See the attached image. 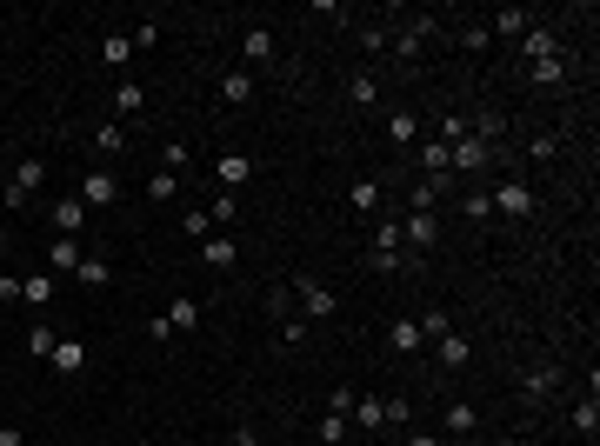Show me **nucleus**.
<instances>
[{"label": "nucleus", "mask_w": 600, "mask_h": 446, "mask_svg": "<svg viewBox=\"0 0 600 446\" xmlns=\"http://www.w3.org/2000/svg\"><path fill=\"white\" fill-rule=\"evenodd\" d=\"M487 207L507 214V220H527V214H534V187H527V180H501V187L487 194Z\"/></svg>", "instance_id": "f257e3e1"}, {"label": "nucleus", "mask_w": 600, "mask_h": 446, "mask_svg": "<svg viewBox=\"0 0 600 446\" xmlns=\"http://www.w3.org/2000/svg\"><path fill=\"white\" fill-rule=\"evenodd\" d=\"M120 200V180L107 167H94V174H80V207H114Z\"/></svg>", "instance_id": "f03ea898"}, {"label": "nucleus", "mask_w": 600, "mask_h": 446, "mask_svg": "<svg viewBox=\"0 0 600 446\" xmlns=\"http://www.w3.org/2000/svg\"><path fill=\"white\" fill-rule=\"evenodd\" d=\"M494 160V153H487V141H474V133H467V141H454L448 147V167H454V174H480V167H487Z\"/></svg>", "instance_id": "7ed1b4c3"}, {"label": "nucleus", "mask_w": 600, "mask_h": 446, "mask_svg": "<svg viewBox=\"0 0 600 446\" xmlns=\"http://www.w3.org/2000/svg\"><path fill=\"white\" fill-rule=\"evenodd\" d=\"M401 240H407V247H414V253H427V247H434V240H440V220L427 214V207H414V214H407V227H401Z\"/></svg>", "instance_id": "20e7f679"}, {"label": "nucleus", "mask_w": 600, "mask_h": 446, "mask_svg": "<svg viewBox=\"0 0 600 446\" xmlns=\"http://www.w3.org/2000/svg\"><path fill=\"white\" fill-rule=\"evenodd\" d=\"M214 180H220V194H234V187L254 180V160H247V153H220V160H214Z\"/></svg>", "instance_id": "39448f33"}, {"label": "nucleus", "mask_w": 600, "mask_h": 446, "mask_svg": "<svg viewBox=\"0 0 600 446\" xmlns=\"http://www.w3.org/2000/svg\"><path fill=\"white\" fill-rule=\"evenodd\" d=\"M54 294H60L54 273H27V280H21V300L33 306V314H47V306H54Z\"/></svg>", "instance_id": "423d86ee"}, {"label": "nucleus", "mask_w": 600, "mask_h": 446, "mask_svg": "<svg viewBox=\"0 0 600 446\" xmlns=\"http://www.w3.org/2000/svg\"><path fill=\"white\" fill-rule=\"evenodd\" d=\"M294 287H300V314H307V320H328V314H334V294H328L320 280H294Z\"/></svg>", "instance_id": "0eeeda50"}, {"label": "nucleus", "mask_w": 600, "mask_h": 446, "mask_svg": "<svg viewBox=\"0 0 600 446\" xmlns=\"http://www.w3.org/2000/svg\"><path fill=\"white\" fill-rule=\"evenodd\" d=\"M434 33H440V21H427V14H420V21H407V33H401V41H393V47H401V60H414L420 47L434 41Z\"/></svg>", "instance_id": "6e6552de"}, {"label": "nucleus", "mask_w": 600, "mask_h": 446, "mask_svg": "<svg viewBox=\"0 0 600 446\" xmlns=\"http://www.w3.org/2000/svg\"><path fill=\"white\" fill-rule=\"evenodd\" d=\"M420 174H427V180H448V174H454V167H448V141H434V133L420 141Z\"/></svg>", "instance_id": "1a4fd4ad"}, {"label": "nucleus", "mask_w": 600, "mask_h": 446, "mask_svg": "<svg viewBox=\"0 0 600 446\" xmlns=\"http://www.w3.org/2000/svg\"><path fill=\"white\" fill-rule=\"evenodd\" d=\"M200 260H208V267H220V273H227V267L240 260V247H234V240H227V233H208V240H200Z\"/></svg>", "instance_id": "9d476101"}, {"label": "nucleus", "mask_w": 600, "mask_h": 446, "mask_svg": "<svg viewBox=\"0 0 600 446\" xmlns=\"http://www.w3.org/2000/svg\"><path fill=\"white\" fill-rule=\"evenodd\" d=\"M114 114H120V120L147 114V87H141V80H120V87H114Z\"/></svg>", "instance_id": "9b49d317"}, {"label": "nucleus", "mask_w": 600, "mask_h": 446, "mask_svg": "<svg viewBox=\"0 0 600 446\" xmlns=\"http://www.w3.org/2000/svg\"><path fill=\"white\" fill-rule=\"evenodd\" d=\"M80 260H88V253H80V240H54V253H47V273H80Z\"/></svg>", "instance_id": "f8f14e48"}, {"label": "nucleus", "mask_w": 600, "mask_h": 446, "mask_svg": "<svg viewBox=\"0 0 600 446\" xmlns=\"http://www.w3.org/2000/svg\"><path fill=\"white\" fill-rule=\"evenodd\" d=\"M527 27H534V14H527V7H501V14H487V33H513V41H521Z\"/></svg>", "instance_id": "ddd939ff"}, {"label": "nucleus", "mask_w": 600, "mask_h": 446, "mask_svg": "<svg viewBox=\"0 0 600 446\" xmlns=\"http://www.w3.org/2000/svg\"><path fill=\"white\" fill-rule=\"evenodd\" d=\"M387 141H393V147H414V141H420V114H407V107L387 114Z\"/></svg>", "instance_id": "4468645a"}, {"label": "nucleus", "mask_w": 600, "mask_h": 446, "mask_svg": "<svg viewBox=\"0 0 600 446\" xmlns=\"http://www.w3.org/2000/svg\"><path fill=\"white\" fill-rule=\"evenodd\" d=\"M88 367V340H54V373H80Z\"/></svg>", "instance_id": "2eb2a0df"}, {"label": "nucleus", "mask_w": 600, "mask_h": 446, "mask_svg": "<svg viewBox=\"0 0 600 446\" xmlns=\"http://www.w3.org/2000/svg\"><path fill=\"white\" fill-rule=\"evenodd\" d=\"M54 227H60L67 240H74L80 227H88V207H80V194H74V200H54Z\"/></svg>", "instance_id": "dca6fc26"}, {"label": "nucleus", "mask_w": 600, "mask_h": 446, "mask_svg": "<svg viewBox=\"0 0 600 446\" xmlns=\"http://www.w3.org/2000/svg\"><path fill=\"white\" fill-rule=\"evenodd\" d=\"M434 353H440V367H448V373H460V367H467V360H474V347H467V340H460V333L434 340Z\"/></svg>", "instance_id": "f3484780"}, {"label": "nucleus", "mask_w": 600, "mask_h": 446, "mask_svg": "<svg viewBox=\"0 0 600 446\" xmlns=\"http://www.w3.org/2000/svg\"><path fill=\"white\" fill-rule=\"evenodd\" d=\"M521 47H527V60H547V54H560L554 27H527V33H521Z\"/></svg>", "instance_id": "a211bd4d"}, {"label": "nucleus", "mask_w": 600, "mask_h": 446, "mask_svg": "<svg viewBox=\"0 0 600 446\" xmlns=\"http://www.w3.org/2000/svg\"><path fill=\"white\" fill-rule=\"evenodd\" d=\"M387 347H393V353H420L427 340H420V327H414V320H393V327H387Z\"/></svg>", "instance_id": "6ab92c4d"}, {"label": "nucleus", "mask_w": 600, "mask_h": 446, "mask_svg": "<svg viewBox=\"0 0 600 446\" xmlns=\"http://www.w3.org/2000/svg\"><path fill=\"white\" fill-rule=\"evenodd\" d=\"M161 320H167L174 333H194V327H200V300H174V306H167Z\"/></svg>", "instance_id": "aec40b11"}, {"label": "nucleus", "mask_w": 600, "mask_h": 446, "mask_svg": "<svg viewBox=\"0 0 600 446\" xmlns=\"http://www.w3.org/2000/svg\"><path fill=\"white\" fill-rule=\"evenodd\" d=\"M220 100H227V107H247L254 100V74H220Z\"/></svg>", "instance_id": "412c9836"}, {"label": "nucleus", "mask_w": 600, "mask_h": 446, "mask_svg": "<svg viewBox=\"0 0 600 446\" xmlns=\"http://www.w3.org/2000/svg\"><path fill=\"white\" fill-rule=\"evenodd\" d=\"M554 387H560V367H534V373L521 380V393H527V400H547Z\"/></svg>", "instance_id": "4be33fe9"}, {"label": "nucleus", "mask_w": 600, "mask_h": 446, "mask_svg": "<svg viewBox=\"0 0 600 446\" xmlns=\"http://www.w3.org/2000/svg\"><path fill=\"white\" fill-rule=\"evenodd\" d=\"M347 207L354 214H374V207H381V180H354L347 187Z\"/></svg>", "instance_id": "5701e85b"}, {"label": "nucleus", "mask_w": 600, "mask_h": 446, "mask_svg": "<svg viewBox=\"0 0 600 446\" xmlns=\"http://www.w3.org/2000/svg\"><path fill=\"white\" fill-rule=\"evenodd\" d=\"M534 67V87H560V80H568V60L560 54H547V60H527Z\"/></svg>", "instance_id": "b1692460"}, {"label": "nucleus", "mask_w": 600, "mask_h": 446, "mask_svg": "<svg viewBox=\"0 0 600 446\" xmlns=\"http://www.w3.org/2000/svg\"><path fill=\"white\" fill-rule=\"evenodd\" d=\"M147 200H153V207H167V200H180V174H167V167H161V174L147 180Z\"/></svg>", "instance_id": "393cba45"}, {"label": "nucleus", "mask_w": 600, "mask_h": 446, "mask_svg": "<svg viewBox=\"0 0 600 446\" xmlns=\"http://www.w3.org/2000/svg\"><path fill=\"white\" fill-rule=\"evenodd\" d=\"M354 420L367 426V433H381V426H387V400H374V393H367V400H354Z\"/></svg>", "instance_id": "a878e982"}, {"label": "nucleus", "mask_w": 600, "mask_h": 446, "mask_svg": "<svg viewBox=\"0 0 600 446\" xmlns=\"http://www.w3.org/2000/svg\"><path fill=\"white\" fill-rule=\"evenodd\" d=\"M347 100H354V107H374V100H381V80H374V74H354V80H347Z\"/></svg>", "instance_id": "bb28decb"}, {"label": "nucleus", "mask_w": 600, "mask_h": 446, "mask_svg": "<svg viewBox=\"0 0 600 446\" xmlns=\"http://www.w3.org/2000/svg\"><path fill=\"white\" fill-rule=\"evenodd\" d=\"M448 433H454V440H474V406H467V400L448 406Z\"/></svg>", "instance_id": "cd10ccee"}, {"label": "nucleus", "mask_w": 600, "mask_h": 446, "mask_svg": "<svg viewBox=\"0 0 600 446\" xmlns=\"http://www.w3.org/2000/svg\"><path fill=\"white\" fill-rule=\"evenodd\" d=\"M208 220H214V227H234V220H240V200H234V194H214V200H208Z\"/></svg>", "instance_id": "c85d7f7f"}, {"label": "nucleus", "mask_w": 600, "mask_h": 446, "mask_svg": "<svg viewBox=\"0 0 600 446\" xmlns=\"http://www.w3.org/2000/svg\"><path fill=\"white\" fill-rule=\"evenodd\" d=\"M414 327H420V340H448V333H454V320L440 314V306H427V320H414Z\"/></svg>", "instance_id": "c756f323"}, {"label": "nucleus", "mask_w": 600, "mask_h": 446, "mask_svg": "<svg viewBox=\"0 0 600 446\" xmlns=\"http://www.w3.org/2000/svg\"><path fill=\"white\" fill-rule=\"evenodd\" d=\"M100 60H107V67H127V60H134V41H127V33H107V47H100Z\"/></svg>", "instance_id": "7c9ffc66"}, {"label": "nucleus", "mask_w": 600, "mask_h": 446, "mask_svg": "<svg viewBox=\"0 0 600 446\" xmlns=\"http://www.w3.org/2000/svg\"><path fill=\"white\" fill-rule=\"evenodd\" d=\"M240 47H247V60H267L273 54V33L267 27H247V41H240Z\"/></svg>", "instance_id": "2f4dec72"}, {"label": "nucleus", "mask_w": 600, "mask_h": 446, "mask_svg": "<svg viewBox=\"0 0 600 446\" xmlns=\"http://www.w3.org/2000/svg\"><path fill=\"white\" fill-rule=\"evenodd\" d=\"M94 147L100 153H120V147H127V127H114V120H107V127H94Z\"/></svg>", "instance_id": "473e14b6"}, {"label": "nucleus", "mask_w": 600, "mask_h": 446, "mask_svg": "<svg viewBox=\"0 0 600 446\" xmlns=\"http://www.w3.org/2000/svg\"><path fill=\"white\" fill-rule=\"evenodd\" d=\"M574 426H580V433H587V440H594V426H600V400H594V393H587V400H580V406H574Z\"/></svg>", "instance_id": "72a5a7b5"}, {"label": "nucleus", "mask_w": 600, "mask_h": 446, "mask_svg": "<svg viewBox=\"0 0 600 446\" xmlns=\"http://www.w3.org/2000/svg\"><path fill=\"white\" fill-rule=\"evenodd\" d=\"M27 353H33V360H54V327H33V333H27Z\"/></svg>", "instance_id": "f704fd0d"}, {"label": "nucleus", "mask_w": 600, "mask_h": 446, "mask_svg": "<svg viewBox=\"0 0 600 446\" xmlns=\"http://www.w3.org/2000/svg\"><path fill=\"white\" fill-rule=\"evenodd\" d=\"M340 440H347V414H328L320 420V446H340Z\"/></svg>", "instance_id": "c9c22d12"}, {"label": "nucleus", "mask_w": 600, "mask_h": 446, "mask_svg": "<svg viewBox=\"0 0 600 446\" xmlns=\"http://www.w3.org/2000/svg\"><path fill=\"white\" fill-rule=\"evenodd\" d=\"M127 41H134V54H141V47H161V21H141Z\"/></svg>", "instance_id": "e433bc0d"}, {"label": "nucleus", "mask_w": 600, "mask_h": 446, "mask_svg": "<svg viewBox=\"0 0 600 446\" xmlns=\"http://www.w3.org/2000/svg\"><path fill=\"white\" fill-rule=\"evenodd\" d=\"M208 227H214L208 207H187V214H180V233H200V240H208Z\"/></svg>", "instance_id": "4c0bfd02"}, {"label": "nucleus", "mask_w": 600, "mask_h": 446, "mask_svg": "<svg viewBox=\"0 0 600 446\" xmlns=\"http://www.w3.org/2000/svg\"><path fill=\"white\" fill-rule=\"evenodd\" d=\"M494 41V33H487V21H474V27H460V47H474V54H480V47H487Z\"/></svg>", "instance_id": "58836bf2"}, {"label": "nucleus", "mask_w": 600, "mask_h": 446, "mask_svg": "<svg viewBox=\"0 0 600 446\" xmlns=\"http://www.w3.org/2000/svg\"><path fill=\"white\" fill-rule=\"evenodd\" d=\"M354 400H360L354 387H334V393H328V414H354Z\"/></svg>", "instance_id": "ea45409f"}, {"label": "nucleus", "mask_w": 600, "mask_h": 446, "mask_svg": "<svg viewBox=\"0 0 600 446\" xmlns=\"http://www.w3.org/2000/svg\"><path fill=\"white\" fill-rule=\"evenodd\" d=\"M74 280H88V287H100V280H107V260H80V273H74Z\"/></svg>", "instance_id": "a19ab883"}, {"label": "nucleus", "mask_w": 600, "mask_h": 446, "mask_svg": "<svg viewBox=\"0 0 600 446\" xmlns=\"http://www.w3.org/2000/svg\"><path fill=\"white\" fill-rule=\"evenodd\" d=\"M7 300H21V280H14V273H0V306Z\"/></svg>", "instance_id": "79ce46f5"}, {"label": "nucleus", "mask_w": 600, "mask_h": 446, "mask_svg": "<svg viewBox=\"0 0 600 446\" xmlns=\"http://www.w3.org/2000/svg\"><path fill=\"white\" fill-rule=\"evenodd\" d=\"M0 446H27V433L21 426H0Z\"/></svg>", "instance_id": "37998d69"}, {"label": "nucleus", "mask_w": 600, "mask_h": 446, "mask_svg": "<svg viewBox=\"0 0 600 446\" xmlns=\"http://www.w3.org/2000/svg\"><path fill=\"white\" fill-rule=\"evenodd\" d=\"M227 446H261V440H254V426H234V440Z\"/></svg>", "instance_id": "c03bdc74"}, {"label": "nucleus", "mask_w": 600, "mask_h": 446, "mask_svg": "<svg viewBox=\"0 0 600 446\" xmlns=\"http://www.w3.org/2000/svg\"><path fill=\"white\" fill-rule=\"evenodd\" d=\"M401 446H440V440H434V433H407Z\"/></svg>", "instance_id": "a18cd8bd"}, {"label": "nucleus", "mask_w": 600, "mask_h": 446, "mask_svg": "<svg viewBox=\"0 0 600 446\" xmlns=\"http://www.w3.org/2000/svg\"><path fill=\"white\" fill-rule=\"evenodd\" d=\"M454 446H474V440H454Z\"/></svg>", "instance_id": "49530a36"}]
</instances>
